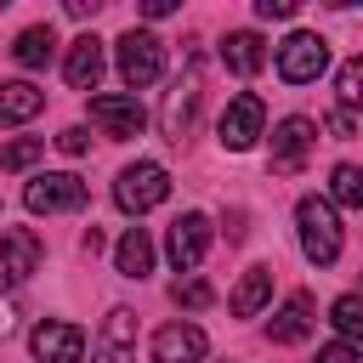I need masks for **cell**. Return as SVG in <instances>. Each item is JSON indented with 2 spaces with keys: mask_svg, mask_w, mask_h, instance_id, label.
<instances>
[{
  "mask_svg": "<svg viewBox=\"0 0 363 363\" xmlns=\"http://www.w3.org/2000/svg\"><path fill=\"white\" fill-rule=\"evenodd\" d=\"M170 295H176V306H187V312H199V306H210V301H216V289H210L204 278H176V289H170Z\"/></svg>",
  "mask_w": 363,
  "mask_h": 363,
  "instance_id": "26",
  "label": "cell"
},
{
  "mask_svg": "<svg viewBox=\"0 0 363 363\" xmlns=\"http://www.w3.org/2000/svg\"><path fill=\"white\" fill-rule=\"evenodd\" d=\"M267 301H272V267H250L238 278V289H233V312L238 318H255Z\"/></svg>",
  "mask_w": 363,
  "mask_h": 363,
  "instance_id": "20",
  "label": "cell"
},
{
  "mask_svg": "<svg viewBox=\"0 0 363 363\" xmlns=\"http://www.w3.org/2000/svg\"><path fill=\"white\" fill-rule=\"evenodd\" d=\"M335 96H340L346 113H357V102H363V57H346V62H340V74H335Z\"/></svg>",
  "mask_w": 363,
  "mask_h": 363,
  "instance_id": "23",
  "label": "cell"
},
{
  "mask_svg": "<svg viewBox=\"0 0 363 363\" xmlns=\"http://www.w3.org/2000/svg\"><path fill=\"white\" fill-rule=\"evenodd\" d=\"M28 352H34L40 363H79V357H85V329H74V323H62V318H45V323H34Z\"/></svg>",
  "mask_w": 363,
  "mask_h": 363,
  "instance_id": "9",
  "label": "cell"
},
{
  "mask_svg": "<svg viewBox=\"0 0 363 363\" xmlns=\"http://www.w3.org/2000/svg\"><path fill=\"white\" fill-rule=\"evenodd\" d=\"M164 199H170V170H164L159 159H136V164H125L119 182H113V204H119L125 216H147V210H159Z\"/></svg>",
  "mask_w": 363,
  "mask_h": 363,
  "instance_id": "2",
  "label": "cell"
},
{
  "mask_svg": "<svg viewBox=\"0 0 363 363\" xmlns=\"http://www.w3.org/2000/svg\"><path fill=\"white\" fill-rule=\"evenodd\" d=\"M113 267H119V278H147L153 272V238H147V227H125V238L113 244Z\"/></svg>",
  "mask_w": 363,
  "mask_h": 363,
  "instance_id": "18",
  "label": "cell"
},
{
  "mask_svg": "<svg viewBox=\"0 0 363 363\" xmlns=\"http://www.w3.org/2000/svg\"><path fill=\"white\" fill-rule=\"evenodd\" d=\"M176 0H142V17H170Z\"/></svg>",
  "mask_w": 363,
  "mask_h": 363,
  "instance_id": "32",
  "label": "cell"
},
{
  "mask_svg": "<svg viewBox=\"0 0 363 363\" xmlns=\"http://www.w3.org/2000/svg\"><path fill=\"white\" fill-rule=\"evenodd\" d=\"M199 96H204V79H199V68H187V79H176V91L164 96V136H170V142H182V136L193 130Z\"/></svg>",
  "mask_w": 363,
  "mask_h": 363,
  "instance_id": "13",
  "label": "cell"
},
{
  "mask_svg": "<svg viewBox=\"0 0 363 363\" xmlns=\"http://www.w3.org/2000/svg\"><path fill=\"white\" fill-rule=\"evenodd\" d=\"M91 363H136V312H130V306H113V312H108Z\"/></svg>",
  "mask_w": 363,
  "mask_h": 363,
  "instance_id": "11",
  "label": "cell"
},
{
  "mask_svg": "<svg viewBox=\"0 0 363 363\" xmlns=\"http://www.w3.org/2000/svg\"><path fill=\"white\" fill-rule=\"evenodd\" d=\"M295 233H301V255L312 267H335L340 261V216L323 193H306L295 204Z\"/></svg>",
  "mask_w": 363,
  "mask_h": 363,
  "instance_id": "1",
  "label": "cell"
},
{
  "mask_svg": "<svg viewBox=\"0 0 363 363\" xmlns=\"http://www.w3.org/2000/svg\"><path fill=\"white\" fill-rule=\"evenodd\" d=\"M23 204H28L34 216H62V210H79V204H85V182H79L74 170H45V176H34V182L23 187Z\"/></svg>",
  "mask_w": 363,
  "mask_h": 363,
  "instance_id": "5",
  "label": "cell"
},
{
  "mask_svg": "<svg viewBox=\"0 0 363 363\" xmlns=\"http://www.w3.org/2000/svg\"><path fill=\"white\" fill-rule=\"evenodd\" d=\"M204 352H210V340L199 323H164L153 335V363H199Z\"/></svg>",
  "mask_w": 363,
  "mask_h": 363,
  "instance_id": "14",
  "label": "cell"
},
{
  "mask_svg": "<svg viewBox=\"0 0 363 363\" xmlns=\"http://www.w3.org/2000/svg\"><path fill=\"white\" fill-rule=\"evenodd\" d=\"M40 108H45L40 85H28V79H6L0 85V125H28Z\"/></svg>",
  "mask_w": 363,
  "mask_h": 363,
  "instance_id": "19",
  "label": "cell"
},
{
  "mask_svg": "<svg viewBox=\"0 0 363 363\" xmlns=\"http://www.w3.org/2000/svg\"><path fill=\"white\" fill-rule=\"evenodd\" d=\"M318 363H363V352H357V346H346V340H329V346L318 352Z\"/></svg>",
  "mask_w": 363,
  "mask_h": 363,
  "instance_id": "27",
  "label": "cell"
},
{
  "mask_svg": "<svg viewBox=\"0 0 363 363\" xmlns=\"http://www.w3.org/2000/svg\"><path fill=\"white\" fill-rule=\"evenodd\" d=\"M329 204H346V210L363 204V170L357 164H335L329 170Z\"/></svg>",
  "mask_w": 363,
  "mask_h": 363,
  "instance_id": "22",
  "label": "cell"
},
{
  "mask_svg": "<svg viewBox=\"0 0 363 363\" xmlns=\"http://www.w3.org/2000/svg\"><path fill=\"white\" fill-rule=\"evenodd\" d=\"M329 130H335L340 142H352V136H357V113H346V108H335V113H329Z\"/></svg>",
  "mask_w": 363,
  "mask_h": 363,
  "instance_id": "29",
  "label": "cell"
},
{
  "mask_svg": "<svg viewBox=\"0 0 363 363\" xmlns=\"http://www.w3.org/2000/svg\"><path fill=\"white\" fill-rule=\"evenodd\" d=\"M40 272V238L28 227H6L0 233V278L6 284H23Z\"/></svg>",
  "mask_w": 363,
  "mask_h": 363,
  "instance_id": "12",
  "label": "cell"
},
{
  "mask_svg": "<svg viewBox=\"0 0 363 363\" xmlns=\"http://www.w3.org/2000/svg\"><path fill=\"white\" fill-rule=\"evenodd\" d=\"M51 51H57V34H51L45 23L23 28V34H17V45H11V57H17L23 68H45V62H51Z\"/></svg>",
  "mask_w": 363,
  "mask_h": 363,
  "instance_id": "21",
  "label": "cell"
},
{
  "mask_svg": "<svg viewBox=\"0 0 363 363\" xmlns=\"http://www.w3.org/2000/svg\"><path fill=\"white\" fill-rule=\"evenodd\" d=\"M40 153H45V142H40V136H17V142H6V147H0V170H28Z\"/></svg>",
  "mask_w": 363,
  "mask_h": 363,
  "instance_id": "25",
  "label": "cell"
},
{
  "mask_svg": "<svg viewBox=\"0 0 363 363\" xmlns=\"http://www.w3.org/2000/svg\"><path fill=\"white\" fill-rule=\"evenodd\" d=\"M57 147H62V153H85V147H91V136H85V125H68V130L57 136Z\"/></svg>",
  "mask_w": 363,
  "mask_h": 363,
  "instance_id": "30",
  "label": "cell"
},
{
  "mask_svg": "<svg viewBox=\"0 0 363 363\" xmlns=\"http://www.w3.org/2000/svg\"><path fill=\"white\" fill-rule=\"evenodd\" d=\"M102 40L96 34H79L74 45H68V57H62V74H68V85L74 91H96V79H102Z\"/></svg>",
  "mask_w": 363,
  "mask_h": 363,
  "instance_id": "15",
  "label": "cell"
},
{
  "mask_svg": "<svg viewBox=\"0 0 363 363\" xmlns=\"http://www.w3.org/2000/svg\"><path fill=\"white\" fill-rule=\"evenodd\" d=\"M255 17H267V23H284V17H295V0H255Z\"/></svg>",
  "mask_w": 363,
  "mask_h": 363,
  "instance_id": "28",
  "label": "cell"
},
{
  "mask_svg": "<svg viewBox=\"0 0 363 363\" xmlns=\"http://www.w3.org/2000/svg\"><path fill=\"white\" fill-rule=\"evenodd\" d=\"M221 62L233 68V74H261V62H267V45H261V34L255 28H233L227 40H221Z\"/></svg>",
  "mask_w": 363,
  "mask_h": 363,
  "instance_id": "17",
  "label": "cell"
},
{
  "mask_svg": "<svg viewBox=\"0 0 363 363\" xmlns=\"http://www.w3.org/2000/svg\"><path fill=\"white\" fill-rule=\"evenodd\" d=\"M306 335H312V295H289V301L272 312L267 340H272V346H301Z\"/></svg>",
  "mask_w": 363,
  "mask_h": 363,
  "instance_id": "16",
  "label": "cell"
},
{
  "mask_svg": "<svg viewBox=\"0 0 363 363\" xmlns=\"http://www.w3.org/2000/svg\"><path fill=\"white\" fill-rule=\"evenodd\" d=\"M204 250H210V216H199V210H187L182 221H170V238H164V255H170V267H176V272H193V267L204 261Z\"/></svg>",
  "mask_w": 363,
  "mask_h": 363,
  "instance_id": "8",
  "label": "cell"
},
{
  "mask_svg": "<svg viewBox=\"0 0 363 363\" xmlns=\"http://www.w3.org/2000/svg\"><path fill=\"white\" fill-rule=\"evenodd\" d=\"M272 62H278V74L289 79V85H312L323 68H329V45H323V34H312V28H295L278 51H272Z\"/></svg>",
  "mask_w": 363,
  "mask_h": 363,
  "instance_id": "3",
  "label": "cell"
},
{
  "mask_svg": "<svg viewBox=\"0 0 363 363\" xmlns=\"http://www.w3.org/2000/svg\"><path fill=\"white\" fill-rule=\"evenodd\" d=\"M329 323H335V329H340V340L352 346V340L363 335V301H357V295H340V301H335V312H329Z\"/></svg>",
  "mask_w": 363,
  "mask_h": 363,
  "instance_id": "24",
  "label": "cell"
},
{
  "mask_svg": "<svg viewBox=\"0 0 363 363\" xmlns=\"http://www.w3.org/2000/svg\"><path fill=\"white\" fill-rule=\"evenodd\" d=\"M11 329H17V306H11V301H6V295H0V340H6V335H11Z\"/></svg>",
  "mask_w": 363,
  "mask_h": 363,
  "instance_id": "31",
  "label": "cell"
},
{
  "mask_svg": "<svg viewBox=\"0 0 363 363\" xmlns=\"http://www.w3.org/2000/svg\"><path fill=\"white\" fill-rule=\"evenodd\" d=\"M91 125H96L102 136L125 142V136H142L147 113H142V102H136V96H91Z\"/></svg>",
  "mask_w": 363,
  "mask_h": 363,
  "instance_id": "10",
  "label": "cell"
},
{
  "mask_svg": "<svg viewBox=\"0 0 363 363\" xmlns=\"http://www.w3.org/2000/svg\"><path fill=\"white\" fill-rule=\"evenodd\" d=\"M221 147H233V153H244V147H255L261 136H267V108H261V96L255 91H238L233 102H227V113H221Z\"/></svg>",
  "mask_w": 363,
  "mask_h": 363,
  "instance_id": "6",
  "label": "cell"
},
{
  "mask_svg": "<svg viewBox=\"0 0 363 363\" xmlns=\"http://www.w3.org/2000/svg\"><path fill=\"white\" fill-rule=\"evenodd\" d=\"M312 142H318V125H312V119H301V113L278 119V125H272V170H278V176H295V170L306 164Z\"/></svg>",
  "mask_w": 363,
  "mask_h": 363,
  "instance_id": "7",
  "label": "cell"
},
{
  "mask_svg": "<svg viewBox=\"0 0 363 363\" xmlns=\"http://www.w3.org/2000/svg\"><path fill=\"white\" fill-rule=\"evenodd\" d=\"M159 74H164V45H159L147 28L119 34V79H125L130 91H147Z\"/></svg>",
  "mask_w": 363,
  "mask_h": 363,
  "instance_id": "4",
  "label": "cell"
}]
</instances>
